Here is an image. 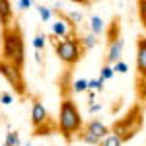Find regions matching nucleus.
<instances>
[{"instance_id": "nucleus-1", "label": "nucleus", "mask_w": 146, "mask_h": 146, "mask_svg": "<svg viewBox=\"0 0 146 146\" xmlns=\"http://www.w3.org/2000/svg\"><path fill=\"white\" fill-rule=\"evenodd\" d=\"M0 41H2V58L14 64L16 68L23 70L25 64V45H23V29L18 22L0 29Z\"/></svg>"}, {"instance_id": "nucleus-2", "label": "nucleus", "mask_w": 146, "mask_h": 146, "mask_svg": "<svg viewBox=\"0 0 146 146\" xmlns=\"http://www.w3.org/2000/svg\"><path fill=\"white\" fill-rule=\"evenodd\" d=\"M58 131L60 136L64 138V142L70 144L76 136L82 133L84 129V119H82V113H80L76 101L72 100H62L58 105Z\"/></svg>"}, {"instance_id": "nucleus-3", "label": "nucleus", "mask_w": 146, "mask_h": 146, "mask_svg": "<svg viewBox=\"0 0 146 146\" xmlns=\"http://www.w3.org/2000/svg\"><path fill=\"white\" fill-rule=\"evenodd\" d=\"M142 123H144L142 105H140V103H135V105L125 113L121 119H117L109 129H111L113 135H117L123 142H127V140H131L133 136L138 135V131L142 129Z\"/></svg>"}, {"instance_id": "nucleus-4", "label": "nucleus", "mask_w": 146, "mask_h": 146, "mask_svg": "<svg viewBox=\"0 0 146 146\" xmlns=\"http://www.w3.org/2000/svg\"><path fill=\"white\" fill-rule=\"evenodd\" d=\"M51 43H53V49H55V55L58 56V60L64 64V68H72L80 62V58L86 55V49L82 47L80 43V37L78 39H72V37H66V39H58L51 33L49 35Z\"/></svg>"}, {"instance_id": "nucleus-5", "label": "nucleus", "mask_w": 146, "mask_h": 146, "mask_svg": "<svg viewBox=\"0 0 146 146\" xmlns=\"http://www.w3.org/2000/svg\"><path fill=\"white\" fill-rule=\"evenodd\" d=\"M0 76L10 84L12 90L16 92L18 96L25 98V94H27V82L23 78V70L16 68L14 64H10V62H6L2 56H0Z\"/></svg>"}, {"instance_id": "nucleus-6", "label": "nucleus", "mask_w": 146, "mask_h": 146, "mask_svg": "<svg viewBox=\"0 0 146 146\" xmlns=\"http://www.w3.org/2000/svg\"><path fill=\"white\" fill-rule=\"evenodd\" d=\"M56 88H58V96L60 101L70 100L74 96V80H72V68H64L58 78H56Z\"/></svg>"}, {"instance_id": "nucleus-7", "label": "nucleus", "mask_w": 146, "mask_h": 146, "mask_svg": "<svg viewBox=\"0 0 146 146\" xmlns=\"http://www.w3.org/2000/svg\"><path fill=\"white\" fill-rule=\"evenodd\" d=\"M125 49V39H117L113 43H107V49H105V55H103V64L107 66H113L117 62H121V55H123Z\"/></svg>"}, {"instance_id": "nucleus-8", "label": "nucleus", "mask_w": 146, "mask_h": 146, "mask_svg": "<svg viewBox=\"0 0 146 146\" xmlns=\"http://www.w3.org/2000/svg\"><path fill=\"white\" fill-rule=\"evenodd\" d=\"M136 80L146 82V37H136Z\"/></svg>"}, {"instance_id": "nucleus-9", "label": "nucleus", "mask_w": 146, "mask_h": 146, "mask_svg": "<svg viewBox=\"0 0 146 146\" xmlns=\"http://www.w3.org/2000/svg\"><path fill=\"white\" fill-rule=\"evenodd\" d=\"M51 135H60V131H58V121H56L55 117H51V115H49V119H47L45 123H41L39 127L31 129V136H33V138L51 136Z\"/></svg>"}, {"instance_id": "nucleus-10", "label": "nucleus", "mask_w": 146, "mask_h": 146, "mask_svg": "<svg viewBox=\"0 0 146 146\" xmlns=\"http://www.w3.org/2000/svg\"><path fill=\"white\" fill-rule=\"evenodd\" d=\"M47 119H49V111L45 109L43 101L35 98V100L31 101V129L39 127L41 123H45Z\"/></svg>"}, {"instance_id": "nucleus-11", "label": "nucleus", "mask_w": 146, "mask_h": 146, "mask_svg": "<svg viewBox=\"0 0 146 146\" xmlns=\"http://www.w3.org/2000/svg\"><path fill=\"white\" fill-rule=\"evenodd\" d=\"M84 131H88L90 135H94L98 140H103L105 136L111 135V129H109L105 123H101L100 119H92V121H88V123H84Z\"/></svg>"}, {"instance_id": "nucleus-12", "label": "nucleus", "mask_w": 146, "mask_h": 146, "mask_svg": "<svg viewBox=\"0 0 146 146\" xmlns=\"http://www.w3.org/2000/svg\"><path fill=\"white\" fill-rule=\"evenodd\" d=\"M16 22L14 20V8L10 0H0V29L8 27Z\"/></svg>"}, {"instance_id": "nucleus-13", "label": "nucleus", "mask_w": 146, "mask_h": 146, "mask_svg": "<svg viewBox=\"0 0 146 146\" xmlns=\"http://www.w3.org/2000/svg\"><path fill=\"white\" fill-rule=\"evenodd\" d=\"M123 35H121V23H119V18H113L111 23H107V27H105V39H107V43H113V41H117V39H121Z\"/></svg>"}, {"instance_id": "nucleus-14", "label": "nucleus", "mask_w": 146, "mask_h": 146, "mask_svg": "<svg viewBox=\"0 0 146 146\" xmlns=\"http://www.w3.org/2000/svg\"><path fill=\"white\" fill-rule=\"evenodd\" d=\"M105 27H107V25H105V22L101 20L100 16H96V14H94V16L90 18V31L96 35V37H100V35L105 31Z\"/></svg>"}, {"instance_id": "nucleus-15", "label": "nucleus", "mask_w": 146, "mask_h": 146, "mask_svg": "<svg viewBox=\"0 0 146 146\" xmlns=\"http://www.w3.org/2000/svg\"><path fill=\"white\" fill-rule=\"evenodd\" d=\"M80 43H82V47H84L86 51H90V49H94V47L98 45V37L92 33V31H88L86 35L80 37Z\"/></svg>"}, {"instance_id": "nucleus-16", "label": "nucleus", "mask_w": 146, "mask_h": 146, "mask_svg": "<svg viewBox=\"0 0 146 146\" xmlns=\"http://www.w3.org/2000/svg\"><path fill=\"white\" fill-rule=\"evenodd\" d=\"M76 138L82 140V142H86V144H92V146H100V142H101V140H98L94 135H90V133H88V131H84V129H82V133H80Z\"/></svg>"}, {"instance_id": "nucleus-17", "label": "nucleus", "mask_w": 146, "mask_h": 146, "mask_svg": "<svg viewBox=\"0 0 146 146\" xmlns=\"http://www.w3.org/2000/svg\"><path fill=\"white\" fill-rule=\"evenodd\" d=\"M123 144H125V142L117 135H113V133L109 136H105V138L100 142V146H123Z\"/></svg>"}, {"instance_id": "nucleus-18", "label": "nucleus", "mask_w": 146, "mask_h": 146, "mask_svg": "<svg viewBox=\"0 0 146 146\" xmlns=\"http://www.w3.org/2000/svg\"><path fill=\"white\" fill-rule=\"evenodd\" d=\"M37 14H39V18H41L43 22H49L51 16H53V8H47L43 4H37Z\"/></svg>"}, {"instance_id": "nucleus-19", "label": "nucleus", "mask_w": 146, "mask_h": 146, "mask_svg": "<svg viewBox=\"0 0 146 146\" xmlns=\"http://www.w3.org/2000/svg\"><path fill=\"white\" fill-rule=\"evenodd\" d=\"M136 8H138V18H140V23L146 29V0H138L136 2Z\"/></svg>"}, {"instance_id": "nucleus-20", "label": "nucleus", "mask_w": 146, "mask_h": 146, "mask_svg": "<svg viewBox=\"0 0 146 146\" xmlns=\"http://www.w3.org/2000/svg\"><path fill=\"white\" fill-rule=\"evenodd\" d=\"M45 43H47L45 33H37V35L33 37V47H35V51H37V53L45 49Z\"/></svg>"}, {"instance_id": "nucleus-21", "label": "nucleus", "mask_w": 146, "mask_h": 146, "mask_svg": "<svg viewBox=\"0 0 146 146\" xmlns=\"http://www.w3.org/2000/svg\"><path fill=\"white\" fill-rule=\"evenodd\" d=\"M4 146H20V135L16 133V131H10L8 135H6V142Z\"/></svg>"}, {"instance_id": "nucleus-22", "label": "nucleus", "mask_w": 146, "mask_h": 146, "mask_svg": "<svg viewBox=\"0 0 146 146\" xmlns=\"http://www.w3.org/2000/svg\"><path fill=\"white\" fill-rule=\"evenodd\" d=\"M103 80L101 78H92V80H88V90H92V92H101L103 90Z\"/></svg>"}, {"instance_id": "nucleus-23", "label": "nucleus", "mask_w": 146, "mask_h": 146, "mask_svg": "<svg viewBox=\"0 0 146 146\" xmlns=\"http://www.w3.org/2000/svg\"><path fill=\"white\" fill-rule=\"evenodd\" d=\"M82 92H88V80L86 78L74 80V94H82Z\"/></svg>"}, {"instance_id": "nucleus-24", "label": "nucleus", "mask_w": 146, "mask_h": 146, "mask_svg": "<svg viewBox=\"0 0 146 146\" xmlns=\"http://www.w3.org/2000/svg\"><path fill=\"white\" fill-rule=\"evenodd\" d=\"M113 74H115V70H113V66H107V64H103L100 70V78L105 82V80H111Z\"/></svg>"}, {"instance_id": "nucleus-25", "label": "nucleus", "mask_w": 146, "mask_h": 146, "mask_svg": "<svg viewBox=\"0 0 146 146\" xmlns=\"http://www.w3.org/2000/svg\"><path fill=\"white\" fill-rule=\"evenodd\" d=\"M113 70L117 72V74H125V72H129V64L121 60V62H117V64H113Z\"/></svg>"}, {"instance_id": "nucleus-26", "label": "nucleus", "mask_w": 146, "mask_h": 146, "mask_svg": "<svg viewBox=\"0 0 146 146\" xmlns=\"http://www.w3.org/2000/svg\"><path fill=\"white\" fill-rule=\"evenodd\" d=\"M12 101H14V98H12L10 92H2V94H0V103H2V105H10Z\"/></svg>"}, {"instance_id": "nucleus-27", "label": "nucleus", "mask_w": 146, "mask_h": 146, "mask_svg": "<svg viewBox=\"0 0 146 146\" xmlns=\"http://www.w3.org/2000/svg\"><path fill=\"white\" fill-rule=\"evenodd\" d=\"M68 18H70L72 22L76 23V25L82 22V14H80V12H68Z\"/></svg>"}, {"instance_id": "nucleus-28", "label": "nucleus", "mask_w": 146, "mask_h": 146, "mask_svg": "<svg viewBox=\"0 0 146 146\" xmlns=\"http://www.w3.org/2000/svg\"><path fill=\"white\" fill-rule=\"evenodd\" d=\"M18 6H20V10H27V8H31V0H18Z\"/></svg>"}, {"instance_id": "nucleus-29", "label": "nucleus", "mask_w": 146, "mask_h": 146, "mask_svg": "<svg viewBox=\"0 0 146 146\" xmlns=\"http://www.w3.org/2000/svg\"><path fill=\"white\" fill-rule=\"evenodd\" d=\"M88 109H90V113H98L101 109V105H100V103H94V105H90Z\"/></svg>"}]
</instances>
